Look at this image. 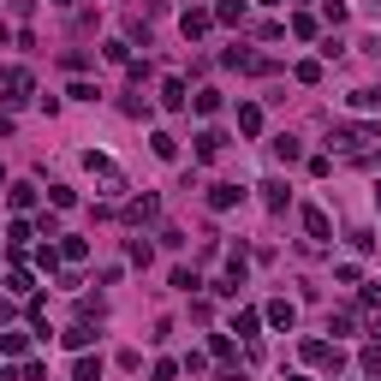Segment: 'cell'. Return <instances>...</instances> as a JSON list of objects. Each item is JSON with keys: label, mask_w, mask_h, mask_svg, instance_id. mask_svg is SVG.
<instances>
[{"label": "cell", "mask_w": 381, "mask_h": 381, "mask_svg": "<svg viewBox=\"0 0 381 381\" xmlns=\"http://www.w3.org/2000/svg\"><path fill=\"white\" fill-rule=\"evenodd\" d=\"M363 143H381V131H370V125H340L334 131V149H345V155H357Z\"/></svg>", "instance_id": "obj_1"}, {"label": "cell", "mask_w": 381, "mask_h": 381, "mask_svg": "<svg viewBox=\"0 0 381 381\" xmlns=\"http://www.w3.org/2000/svg\"><path fill=\"white\" fill-rule=\"evenodd\" d=\"M0 90H6V102H24V95H30V72H24V66L0 72Z\"/></svg>", "instance_id": "obj_2"}, {"label": "cell", "mask_w": 381, "mask_h": 381, "mask_svg": "<svg viewBox=\"0 0 381 381\" xmlns=\"http://www.w3.org/2000/svg\"><path fill=\"white\" fill-rule=\"evenodd\" d=\"M221 149H226V137H221V131H203V137H197V161H214Z\"/></svg>", "instance_id": "obj_3"}, {"label": "cell", "mask_w": 381, "mask_h": 381, "mask_svg": "<svg viewBox=\"0 0 381 381\" xmlns=\"http://www.w3.org/2000/svg\"><path fill=\"white\" fill-rule=\"evenodd\" d=\"M179 24H185V36H203V30L214 24V12H203V6H191V12H185V19H179Z\"/></svg>", "instance_id": "obj_4"}, {"label": "cell", "mask_w": 381, "mask_h": 381, "mask_svg": "<svg viewBox=\"0 0 381 381\" xmlns=\"http://www.w3.org/2000/svg\"><path fill=\"white\" fill-rule=\"evenodd\" d=\"M239 197H244L239 185H209V209H233Z\"/></svg>", "instance_id": "obj_5"}, {"label": "cell", "mask_w": 381, "mask_h": 381, "mask_svg": "<svg viewBox=\"0 0 381 381\" xmlns=\"http://www.w3.org/2000/svg\"><path fill=\"white\" fill-rule=\"evenodd\" d=\"M239 131H244V137H256V131H262V108H256V102L239 108Z\"/></svg>", "instance_id": "obj_6"}, {"label": "cell", "mask_w": 381, "mask_h": 381, "mask_svg": "<svg viewBox=\"0 0 381 381\" xmlns=\"http://www.w3.org/2000/svg\"><path fill=\"white\" fill-rule=\"evenodd\" d=\"M161 102H167V108H185L191 95H185V84H179V78H167V84H161Z\"/></svg>", "instance_id": "obj_7"}, {"label": "cell", "mask_w": 381, "mask_h": 381, "mask_svg": "<svg viewBox=\"0 0 381 381\" xmlns=\"http://www.w3.org/2000/svg\"><path fill=\"white\" fill-rule=\"evenodd\" d=\"M60 256L66 262H84L90 256V239H60Z\"/></svg>", "instance_id": "obj_8"}, {"label": "cell", "mask_w": 381, "mask_h": 381, "mask_svg": "<svg viewBox=\"0 0 381 381\" xmlns=\"http://www.w3.org/2000/svg\"><path fill=\"white\" fill-rule=\"evenodd\" d=\"M292 316H298V310L286 304V298H274V304H268V322H274V328H292Z\"/></svg>", "instance_id": "obj_9"}, {"label": "cell", "mask_w": 381, "mask_h": 381, "mask_svg": "<svg viewBox=\"0 0 381 381\" xmlns=\"http://www.w3.org/2000/svg\"><path fill=\"white\" fill-rule=\"evenodd\" d=\"M72 381H102V357H78V370H72Z\"/></svg>", "instance_id": "obj_10"}, {"label": "cell", "mask_w": 381, "mask_h": 381, "mask_svg": "<svg viewBox=\"0 0 381 381\" xmlns=\"http://www.w3.org/2000/svg\"><path fill=\"white\" fill-rule=\"evenodd\" d=\"M352 108L357 113H375L381 108V90H352Z\"/></svg>", "instance_id": "obj_11"}, {"label": "cell", "mask_w": 381, "mask_h": 381, "mask_svg": "<svg viewBox=\"0 0 381 381\" xmlns=\"http://www.w3.org/2000/svg\"><path fill=\"white\" fill-rule=\"evenodd\" d=\"M214 19H221V24H239V19H244V0H221V6H214Z\"/></svg>", "instance_id": "obj_12"}, {"label": "cell", "mask_w": 381, "mask_h": 381, "mask_svg": "<svg viewBox=\"0 0 381 381\" xmlns=\"http://www.w3.org/2000/svg\"><path fill=\"white\" fill-rule=\"evenodd\" d=\"M155 214H161L155 197H137V203H131V221H155Z\"/></svg>", "instance_id": "obj_13"}, {"label": "cell", "mask_w": 381, "mask_h": 381, "mask_svg": "<svg viewBox=\"0 0 381 381\" xmlns=\"http://www.w3.org/2000/svg\"><path fill=\"white\" fill-rule=\"evenodd\" d=\"M262 203H268V209H286V185H280V179H268V185H262Z\"/></svg>", "instance_id": "obj_14"}, {"label": "cell", "mask_w": 381, "mask_h": 381, "mask_svg": "<svg viewBox=\"0 0 381 381\" xmlns=\"http://www.w3.org/2000/svg\"><path fill=\"white\" fill-rule=\"evenodd\" d=\"M12 209H19V214L36 209V185H12Z\"/></svg>", "instance_id": "obj_15"}, {"label": "cell", "mask_w": 381, "mask_h": 381, "mask_svg": "<svg viewBox=\"0 0 381 381\" xmlns=\"http://www.w3.org/2000/svg\"><path fill=\"white\" fill-rule=\"evenodd\" d=\"M304 226H310V239H328V214L322 209H304Z\"/></svg>", "instance_id": "obj_16"}, {"label": "cell", "mask_w": 381, "mask_h": 381, "mask_svg": "<svg viewBox=\"0 0 381 381\" xmlns=\"http://www.w3.org/2000/svg\"><path fill=\"white\" fill-rule=\"evenodd\" d=\"M66 345H72V352H84V345H90V328H84V322H78V328H66Z\"/></svg>", "instance_id": "obj_17"}, {"label": "cell", "mask_w": 381, "mask_h": 381, "mask_svg": "<svg viewBox=\"0 0 381 381\" xmlns=\"http://www.w3.org/2000/svg\"><path fill=\"white\" fill-rule=\"evenodd\" d=\"M221 108V90H197V113H214Z\"/></svg>", "instance_id": "obj_18"}, {"label": "cell", "mask_w": 381, "mask_h": 381, "mask_svg": "<svg viewBox=\"0 0 381 381\" xmlns=\"http://www.w3.org/2000/svg\"><path fill=\"white\" fill-rule=\"evenodd\" d=\"M155 155H161V161H173V155H179V143L167 137V131H155Z\"/></svg>", "instance_id": "obj_19"}, {"label": "cell", "mask_w": 381, "mask_h": 381, "mask_svg": "<svg viewBox=\"0 0 381 381\" xmlns=\"http://www.w3.org/2000/svg\"><path fill=\"white\" fill-rule=\"evenodd\" d=\"M6 239H12V251H24V239H30V221H12V226H6Z\"/></svg>", "instance_id": "obj_20"}, {"label": "cell", "mask_w": 381, "mask_h": 381, "mask_svg": "<svg viewBox=\"0 0 381 381\" xmlns=\"http://www.w3.org/2000/svg\"><path fill=\"white\" fill-rule=\"evenodd\" d=\"M256 322H262V316H256V310H239V322H233V334H256Z\"/></svg>", "instance_id": "obj_21"}, {"label": "cell", "mask_w": 381, "mask_h": 381, "mask_svg": "<svg viewBox=\"0 0 381 381\" xmlns=\"http://www.w3.org/2000/svg\"><path fill=\"white\" fill-rule=\"evenodd\" d=\"M173 286H179V292H197V286H203V280H197L191 268H173Z\"/></svg>", "instance_id": "obj_22"}, {"label": "cell", "mask_w": 381, "mask_h": 381, "mask_svg": "<svg viewBox=\"0 0 381 381\" xmlns=\"http://www.w3.org/2000/svg\"><path fill=\"white\" fill-rule=\"evenodd\" d=\"M274 155L280 161H298V137H274Z\"/></svg>", "instance_id": "obj_23"}, {"label": "cell", "mask_w": 381, "mask_h": 381, "mask_svg": "<svg viewBox=\"0 0 381 381\" xmlns=\"http://www.w3.org/2000/svg\"><path fill=\"white\" fill-rule=\"evenodd\" d=\"M286 381H310V375H286Z\"/></svg>", "instance_id": "obj_24"}]
</instances>
